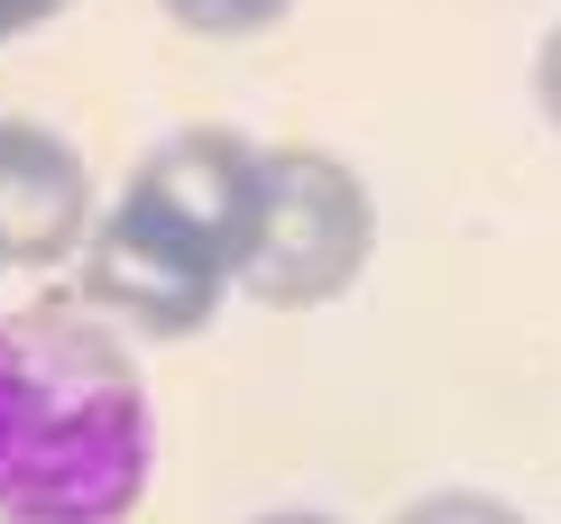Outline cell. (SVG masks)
Segmentation results:
<instances>
[{
  "label": "cell",
  "instance_id": "obj_5",
  "mask_svg": "<svg viewBox=\"0 0 561 524\" xmlns=\"http://www.w3.org/2000/svg\"><path fill=\"white\" fill-rule=\"evenodd\" d=\"M102 203H92V166L65 129L28 121V111H0V276L10 267H65Z\"/></svg>",
  "mask_w": 561,
  "mask_h": 524
},
{
  "label": "cell",
  "instance_id": "obj_7",
  "mask_svg": "<svg viewBox=\"0 0 561 524\" xmlns=\"http://www.w3.org/2000/svg\"><path fill=\"white\" fill-rule=\"evenodd\" d=\"M396 524H525L506 497H488V488H433V497H414Z\"/></svg>",
  "mask_w": 561,
  "mask_h": 524
},
{
  "label": "cell",
  "instance_id": "obj_6",
  "mask_svg": "<svg viewBox=\"0 0 561 524\" xmlns=\"http://www.w3.org/2000/svg\"><path fill=\"white\" fill-rule=\"evenodd\" d=\"M157 10H167L184 37L240 46V37H267V29H286V10H295V0H157Z\"/></svg>",
  "mask_w": 561,
  "mask_h": 524
},
{
  "label": "cell",
  "instance_id": "obj_10",
  "mask_svg": "<svg viewBox=\"0 0 561 524\" xmlns=\"http://www.w3.org/2000/svg\"><path fill=\"white\" fill-rule=\"evenodd\" d=\"M259 524H341V515H313V506H276V515H259Z\"/></svg>",
  "mask_w": 561,
  "mask_h": 524
},
{
  "label": "cell",
  "instance_id": "obj_1",
  "mask_svg": "<svg viewBox=\"0 0 561 524\" xmlns=\"http://www.w3.org/2000/svg\"><path fill=\"white\" fill-rule=\"evenodd\" d=\"M157 488V396L75 295L0 314V524H129Z\"/></svg>",
  "mask_w": 561,
  "mask_h": 524
},
{
  "label": "cell",
  "instance_id": "obj_4",
  "mask_svg": "<svg viewBox=\"0 0 561 524\" xmlns=\"http://www.w3.org/2000/svg\"><path fill=\"white\" fill-rule=\"evenodd\" d=\"M75 304L102 314L121 341H194L213 331V314L230 304V276H213L203 258L167 249L148 221H129L121 203L92 221V240L75 249Z\"/></svg>",
  "mask_w": 561,
  "mask_h": 524
},
{
  "label": "cell",
  "instance_id": "obj_8",
  "mask_svg": "<svg viewBox=\"0 0 561 524\" xmlns=\"http://www.w3.org/2000/svg\"><path fill=\"white\" fill-rule=\"evenodd\" d=\"M65 10H75V0H0V46H19V37H37V29H56Z\"/></svg>",
  "mask_w": 561,
  "mask_h": 524
},
{
  "label": "cell",
  "instance_id": "obj_3",
  "mask_svg": "<svg viewBox=\"0 0 561 524\" xmlns=\"http://www.w3.org/2000/svg\"><path fill=\"white\" fill-rule=\"evenodd\" d=\"M259 166H267V148L249 129H221V121L167 129L148 157L129 166L121 212H129V221H148L167 249L203 258L213 276H240L249 221H259Z\"/></svg>",
  "mask_w": 561,
  "mask_h": 524
},
{
  "label": "cell",
  "instance_id": "obj_2",
  "mask_svg": "<svg viewBox=\"0 0 561 524\" xmlns=\"http://www.w3.org/2000/svg\"><path fill=\"white\" fill-rule=\"evenodd\" d=\"M378 258V194L368 175L332 148H267L259 166V221H249L230 295L267 314H313L341 304Z\"/></svg>",
  "mask_w": 561,
  "mask_h": 524
},
{
  "label": "cell",
  "instance_id": "obj_9",
  "mask_svg": "<svg viewBox=\"0 0 561 524\" xmlns=\"http://www.w3.org/2000/svg\"><path fill=\"white\" fill-rule=\"evenodd\" d=\"M534 102H543V121L561 129V29L543 37V56H534Z\"/></svg>",
  "mask_w": 561,
  "mask_h": 524
}]
</instances>
